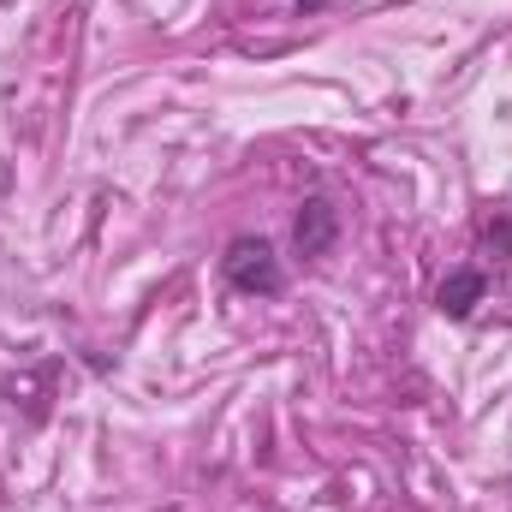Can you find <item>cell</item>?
I'll return each mask as SVG.
<instances>
[{
	"label": "cell",
	"instance_id": "obj_2",
	"mask_svg": "<svg viewBox=\"0 0 512 512\" xmlns=\"http://www.w3.org/2000/svg\"><path fill=\"white\" fill-rule=\"evenodd\" d=\"M334 233H340V209L328 197H310L298 209V251L304 256H328L334 251Z\"/></svg>",
	"mask_w": 512,
	"mask_h": 512
},
{
	"label": "cell",
	"instance_id": "obj_3",
	"mask_svg": "<svg viewBox=\"0 0 512 512\" xmlns=\"http://www.w3.org/2000/svg\"><path fill=\"white\" fill-rule=\"evenodd\" d=\"M483 286H489V280H483L477 268H459V274H447V280H441V292H435V310H441V316H453V322H465V316L477 310Z\"/></svg>",
	"mask_w": 512,
	"mask_h": 512
},
{
	"label": "cell",
	"instance_id": "obj_1",
	"mask_svg": "<svg viewBox=\"0 0 512 512\" xmlns=\"http://www.w3.org/2000/svg\"><path fill=\"white\" fill-rule=\"evenodd\" d=\"M221 274H227V286H239V292H251V298L286 292V268H280V256H274L268 239H233L227 256H221Z\"/></svg>",
	"mask_w": 512,
	"mask_h": 512
}]
</instances>
